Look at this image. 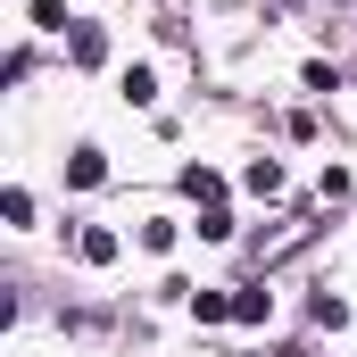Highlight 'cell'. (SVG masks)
I'll list each match as a JSON object with an SVG mask.
<instances>
[{
	"label": "cell",
	"instance_id": "cell-1",
	"mask_svg": "<svg viewBox=\"0 0 357 357\" xmlns=\"http://www.w3.org/2000/svg\"><path fill=\"white\" fill-rule=\"evenodd\" d=\"M75 258H84V266H108V258H116V233H108V225L75 233Z\"/></svg>",
	"mask_w": 357,
	"mask_h": 357
},
{
	"label": "cell",
	"instance_id": "cell-2",
	"mask_svg": "<svg viewBox=\"0 0 357 357\" xmlns=\"http://www.w3.org/2000/svg\"><path fill=\"white\" fill-rule=\"evenodd\" d=\"M67 50H75V67H100V59H108V42H100V25H75V33H67Z\"/></svg>",
	"mask_w": 357,
	"mask_h": 357
},
{
	"label": "cell",
	"instance_id": "cell-3",
	"mask_svg": "<svg viewBox=\"0 0 357 357\" xmlns=\"http://www.w3.org/2000/svg\"><path fill=\"white\" fill-rule=\"evenodd\" d=\"M100 175H108V158H100V150H75V158H67V183H75V191H91Z\"/></svg>",
	"mask_w": 357,
	"mask_h": 357
},
{
	"label": "cell",
	"instance_id": "cell-4",
	"mask_svg": "<svg viewBox=\"0 0 357 357\" xmlns=\"http://www.w3.org/2000/svg\"><path fill=\"white\" fill-rule=\"evenodd\" d=\"M25 17H33L42 33H67V25H75V17H67V0H25Z\"/></svg>",
	"mask_w": 357,
	"mask_h": 357
},
{
	"label": "cell",
	"instance_id": "cell-5",
	"mask_svg": "<svg viewBox=\"0 0 357 357\" xmlns=\"http://www.w3.org/2000/svg\"><path fill=\"white\" fill-rule=\"evenodd\" d=\"M191 316H199V324H225L233 299H225V291H191Z\"/></svg>",
	"mask_w": 357,
	"mask_h": 357
},
{
	"label": "cell",
	"instance_id": "cell-6",
	"mask_svg": "<svg viewBox=\"0 0 357 357\" xmlns=\"http://www.w3.org/2000/svg\"><path fill=\"white\" fill-rule=\"evenodd\" d=\"M266 307H274V291H233V316L241 324H266Z\"/></svg>",
	"mask_w": 357,
	"mask_h": 357
},
{
	"label": "cell",
	"instance_id": "cell-7",
	"mask_svg": "<svg viewBox=\"0 0 357 357\" xmlns=\"http://www.w3.org/2000/svg\"><path fill=\"white\" fill-rule=\"evenodd\" d=\"M125 100L150 108V100H158V75H150V67H125Z\"/></svg>",
	"mask_w": 357,
	"mask_h": 357
},
{
	"label": "cell",
	"instance_id": "cell-8",
	"mask_svg": "<svg viewBox=\"0 0 357 357\" xmlns=\"http://www.w3.org/2000/svg\"><path fill=\"white\" fill-rule=\"evenodd\" d=\"M183 191H191V199H208V208H216V199H225V183L208 175V167H183Z\"/></svg>",
	"mask_w": 357,
	"mask_h": 357
},
{
	"label": "cell",
	"instance_id": "cell-9",
	"mask_svg": "<svg viewBox=\"0 0 357 357\" xmlns=\"http://www.w3.org/2000/svg\"><path fill=\"white\" fill-rule=\"evenodd\" d=\"M250 191H258V199H274V191H282V167H274V158H258V167H250Z\"/></svg>",
	"mask_w": 357,
	"mask_h": 357
}]
</instances>
